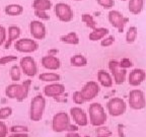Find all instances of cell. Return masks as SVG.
Returning a JSON list of instances; mask_svg holds the SVG:
<instances>
[{
	"label": "cell",
	"mask_w": 146,
	"mask_h": 137,
	"mask_svg": "<svg viewBox=\"0 0 146 137\" xmlns=\"http://www.w3.org/2000/svg\"><path fill=\"white\" fill-rule=\"evenodd\" d=\"M31 85H32L31 79L25 80L21 83H17V82L11 83L5 87V96H6V98H11V100L23 102L29 96Z\"/></svg>",
	"instance_id": "1"
},
{
	"label": "cell",
	"mask_w": 146,
	"mask_h": 137,
	"mask_svg": "<svg viewBox=\"0 0 146 137\" xmlns=\"http://www.w3.org/2000/svg\"><path fill=\"white\" fill-rule=\"evenodd\" d=\"M88 121L94 127L103 126L107 122V113L105 111V108L100 103H91L88 107Z\"/></svg>",
	"instance_id": "2"
},
{
	"label": "cell",
	"mask_w": 146,
	"mask_h": 137,
	"mask_svg": "<svg viewBox=\"0 0 146 137\" xmlns=\"http://www.w3.org/2000/svg\"><path fill=\"white\" fill-rule=\"evenodd\" d=\"M46 109V98L42 94H36L31 100L30 119L33 122H39L42 120Z\"/></svg>",
	"instance_id": "3"
},
{
	"label": "cell",
	"mask_w": 146,
	"mask_h": 137,
	"mask_svg": "<svg viewBox=\"0 0 146 137\" xmlns=\"http://www.w3.org/2000/svg\"><path fill=\"white\" fill-rule=\"evenodd\" d=\"M70 125V116L64 111L56 113L52 119V129L54 132L61 133L68 131Z\"/></svg>",
	"instance_id": "4"
},
{
	"label": "cell",
	"mask_w": 146,
	"mask_h": 137,
	"mask_svg": "<svg viewBox=\"0 0 146 137\" xmlns=\"http://www.w3.org/2000/svg\"><path fill=\"white\" fill-rule=\"evenodd\" d=\"M126 109H127V105L122 98H118V96L112 98L107 103L108 113L113 117L122 116L123 114H125Z\"/></svg>",
	"instance_id": "5"
},
{
	"label": "cell",
	"mask_w": 146,
	"mask_h": 137,
	"mask_svg": "<svg viewBox=\"0 0 146 137\" xmlns=\"http://www.w3.org/2000/svg\"><path fill=\"white\" fill-rule=\"evenodd\" d=\"M129 106L133 110H142L146 106V98L145 94L141 89L135 88L130 90L129 96H128Z\"/></svg>",
	"instance_id": "6"
},
{
	"label": "cell",
	"mask_w": 146,
	"mask_h": 137,
	"mask_svg": "<svg viewBox=\"0 0 146 137\" xmlns=\"http://www.w3.org/2000/svg\"><path fill=\"white\" fill-rule=\"evenodd\" d=\"M110 71L112 72V75L114 77V82L116 84H122L126 80L127 76V70L120 65V61L112 59L109 62Z\"/></svg>",
	"instance_id": "7"
},
{
	"label": "cell",
	"mask_w": 146,
	"mask_h": 137,
	"mask_svg": "<svg viewBox=\"0 0 146 137\" xmlns=\"http://www.w3.org/2000/svg\"><path fill=\"white\" fill-rule=\"evenodd\" d=\"M14 48L21 53H33L39 49V44L35 39L21 38L14 42Z\"/></svg>",
	"instance_id": "8"
},
{
	"label": "cell",
	"mask_w": 146,
	"mask_h": 137,
	"mask_svg": "<svg viewBox=\"0 0 146 137\" xmlns=\"http://www.w3.org/2000/svg\"><path fill=\"white\" fill-rule=\"evenodd\" d=\"M55 13L59 18V21H63V23H69L73 19V10L71 6L67 3L64 2H58L55 5Z\"/></svg>",
	"instance_id": "9"
},
{
	"label": "cell",
	"mask_w": 146,
	"mask_h": 137,
	"mask_svg": "<svg viewBox=\"0 0 146 137\" xmlns=\"http://www.w3.org/2000/svg\"><path fill=\"white\" fill-rule=\"evenodd\" d=\"M19 67L21 71L29 77H34L38 73V65L32 56H25L21 59Z\"/></svg>",
	"instance_id": "10"
},
{
	"label": "cell",
	"mask_w": 146,
	"mask_h": 137,
	"mask_svg": "<svg viewBox=\"0 0 146 137\" xmlns=\"http://www.w3.org/2000/svg\"><path fill=\"white\" fill-rule=\"evenodd\" d=\"M100 86L98 82L94 81V80H89V81H87L82 86L80 92H81L85 102H89V100H92L94 98H96L98 94H100Z\"/></svg>",
	"instance_id": "11"
},
{
	"label": "cell",
	"mask_w": 146,
	"mask_h": 137,
	"mask_svg": "<svg viewBox=\"0 0 146 137\" xmlns=\"http://www.w3.org/2000/svg\"><path fill=\"white\" fill-rule=\"evenodd\" d=\"M108 18H109L110 23L114 27L118 29L120 33L124 32V27L129 21V18L125 17L119 10H115V9L110 10L109 14H108Z\"/></svg>",
	"instance_id": "12"
},
{
	"label": "cell",
	"mask_w": 146,
	"mask_h": 137,
	"mask_svg": "<svg viewBox=\"0 0 146 137\" xmlns=\"http://www.w3.org/2000/svg\"><path fill=\"white\" fill-rule=\"evenodd\" d=\"M70 117L74 123L80 127H85L88 125V117L85 111L80 107H72L70 109Z\"/></svg>",
	"instance_id": "13"
},
{
	"label": "cell",
	"mask_w": 146,
	"mask_h": 137,
	"mask_svg": "<svg viewBox=\"0 0 146 137\" xmlns=\"http://www.w3.org/2000/svg\"><path fill=\"white\" fill-rule=\"evenodd\" d=\"M30 33L35 40H44L47 36V29L41 21H32L30 23Z\"/></svg>",
	"instance_id": "14"
},
{
	"label": "cell",
	"mask_w": 146,
	"mask_h": 137,
	"mask_svg": "<svg viewBox=\"0 0 146 137\" xmlns=\"http://www.w3.org/2000/svg\"><path fill=\"white\" fill-rule=\"evenodd\" d=\"M65 92V85L59 82H52L45 85L44 87V94L49 98H57L61 96Z\"/></svg>",
	"instance_id": "15"
},
{
	"label": "cell",
	"mask_w": 146,
	"mask_h": 137,
	"mask_svg": "<svg viewBox=\"0 0 146 137\" xmlns=\"http://www.w3.org/2000/svg\"><path fill=\"white\" fill-rule=\"evenodd\" d=\"M146 72L142 68H135L130 72L128 76V82L132 86H138L145 80Z\"/></svg>",
	"instance_id": "16"
},
{
	"label": "cell",
	"mask_w": 146,
	"mask_h": 137,
	"mask_svg": "<svg viewBox=\"0 0 146 137\" xmlns=\"http://www.w3.org/2000/svg\"><path fill=\"white\" fill-rule=\"evenodd\" d=\"M41 63L44 68L48 70H58L61 67V61L57 56H50V55L43 56Z\"/></svg>",
	"instance_id": "17"
},
{
	"label": "cell",
	"mask_w": 146,
	"mask_h": 137,
	"mask_svg": "<svg viewBox=\"0 0 146 137\" xmlns=\"http://www.w3.org/2000/svg\"><path fill=\"white\" fill-rule=\"evenodd\" d=\"M21 35V27L17 25H9L8 27V39L6 40L4 44V49H9L10 46L12 45L13 42H15L16 40L19 39V37Z\"/></svg>",
	"instance_id": "18"
},
{
	"label": "cell",
	"mask_w": 146,
	"mask_h": 137,
	"mask_svg": "<svg viewBox=\"0 0 146 137\" xmlns=\"http://www.w3.org/2000/svg\"><path fill=\"white\" fill-rule=\"evenodd\" d=\"M98 83L104 87H112L114 83L112 75L106 69H100L98 71Z\"/></svg>",
	"instance_id": "19"
},
{
	"label": "cell",
	"mask_w": 146,
	"mask_h": 137,
	"mask_svg": "<svg viewBox=\"0 0 146 137\" xmlns=\"http://www.w3.org/2000/svg\"><path fill=\"white\" fill-rule=\"evenodd\" d=\"M109 35V30H108L107 27H96L94 30H92V32H90V34L88 35V39L92 42H96V41H98V40H102L104 38Z\"/></svg>",
	"instance_id": "20"
},
{
	"label": "cell",
	"mask_w": 146,
	"mask_h": 137,
	"mask_svg": "<svg viewBox=\"0 0 146 137\" xmlns=\"http://www.w3.org/2000/svg\"><path fill=\"white\" fill-rule=\"evenodd\" d=\"M53 3L51 0H34L32 7L34 10H41V11H48L52 8Z\"/></svg>",
	"instance_id": "21"
},
{
	"label": "cell",
	"mask_w": 146,
	"mask_h": 137,
	"mask_svg": "<svg viewBox=\"0 0 146 137\" xmlns=\"http://www.w3.org/2000/svg\"><path fill=\"white\" fill-rule=\"evenodd\" d=\"M4 12L9 16H18L23 12V6L16 3H11L4 7Z\"/></svg>",
	"instance_id": "22"
},
{
	"label": "cell",
	"mask_w": 146,
	"mask_h": 137,
	"mask_svg": "<svg viewBox=\"0 0 146 137\" xmlns=\"http://www.w3.org/2000/svg\"><path fill=\"white\" fill-rule=\"evenodd\" d=\"M144 0H129L128 8L132 14H139L143 10Z\"/></svg>",
	"instance_id": "23"
},
{
	"label": "cell",
	"mask_w": 146,
	"mask_h": 137,
	"mask_svg": "<svg viewBox=\"0 0 146 137\" xmlns=\"http://www.w3.org/2000/svg\"><path fill=\"white\" fill-rule=\"evenodd\" d=\"M60 41L62 43L70 44V45H77L79 44V37L75 32H70L66 35L60 37Z\"/></svg>",
	"instance_id": "24"
},
{
	"label": "cell",
	"mask_w": 146,
	"mask_h": 137,
	"mask_svg": "<svg viewBox=\"0 0 146 137\" xmlns=\"http://www.w3.org/2000/svg\"><path fill=\"white\" fill-rule=\"evenodd\" d=\"M70 64L74 67H84L87 65V59L84 55L75 54L70 58Z\"/></svg>",
	"instance_id": "25"
},
{
	"label": "cell",
	"mask_w": 146,
	"mask_h": 137,
	"mask_svg": "<svg viewBox=\"0 0 146 137\" xmlns=\"http://www.w3.org/2000/svg\"><path fill=\"white\" fill-rule=\"evenodd\" d=\"M39 79L42 80V81L52 83V82L59 81L61 79V76H60V74H58L56 72H44L39 75Z\"/></svg>",
	"instance_id": "26"
},
{
	"label": "cell",
	"mask_w": 146,
	"mask_h": 137,
	"mask_svg": "<svg viewBox=\"0 0 146 137\" xmlns=\"http://www.w3.org/2000/svg\"><path fill=\"white\" fill-rule=\"evenodd\" d=\"M21 72L23 71H21V67L18 66V65H12L10 67V69H9V76H10L12 81H19L21 78Z\"/></svg>",
	"instance_id": "27"
},
{
	"label": "cell",
	"mask_w": 146,
	"mask_h": 137,
	"mask_svg": "<svg viewBox=\"0 0 146 137\" xmlns=\"http://www.w3.org/2000/svg\"><path fill=\"white\" fill-rule=\"evenodd\" d=\"M138 36V29L135 25H132L128 29L127 33H126V42L128 44H132L135 42Z\"/></svg>",
	"instance_id": "28"
},
{
	"label": "cell",
	"mask_w": 146,
	"mask_h": 137,
	"mask_svg": "<svg viewBox=\"0 0 146 137\" xmlns=\"http://www.w3.org/2000/svg\"><path fill=\"white\" fill-rule=\"evenodd\" d=\"M81 21L83 23H85V25H86L87 27H89V29H91V30H94V29L96 27V23L91 14L83 13L81 15Z\"/></svg>",
	"instance_id": "29"
},
{
	"label": "cell",
	"mask_w": 146,
	"mask_h": 137,
	"mask_svg": "<svg viewBox=\"0 0 146 137\" xmlns=\"http://www.w3.org/2000/svg\"><path fill=\"white\" fill-rule=\"evenodd\" d=\"M12 112H13V110H12L11 107L0 108V120L2 121V120L9 118L12 115Z\"/></svg>",
	"instance_id": "30"
},
{
	"label": "cell",
	"mask_w": 146,
	"mask_h": 137,
	"mask_svg": "<svg viewBox=\"0 0 146 137\" xmlns=\"http://www.w3.org/2000/svg\"><path fill=\"white\" fill-rule=\"evenodd\" d=\"M9 132L11 133H27L29 128L23 125H13L9 128Z\"/></svg>",
	"instance_id": "31"
},
{
	"label": "cell",
	"mask_w": 146,
	"mask_h": 137,
	"mask_svg": "<svg viewBox=\"0 0 146 137\" xmlns=\"http://www.w3.org/2000/svg\"><path fill=\"white\" fill-rule=\"evenodd\" d=\"M17 60V56L15 55H5L0 57V65H6L8 63H11Z\"/></svg>",
	"instance_id": "32"
},
{
	"label": "cell",
	"mask_w": 146,
	"mask_h": 137,
	"mask_svg": "<svg viewBox=\"0 0 146 137\" xmlns=\"http://www.w3.org/2000/svg\"><path fill=\"white\" fill-rule=\"evenodd\" d=\"M72 100H73V102L76 104V105H82V104L85 103V100H84V98H83V96H82L80 90H76V91H74V92H73Z\"/></svg>",
	"instance_id": "33"
},
{
	"label": "cell",
	"mask_w": 146,
	"mask_h": 137,
	"mask_svg": "<svg viewBox=\"0 0 146 137\" xmlns=\"http://www.w3.org/2000/svg\"><path fill=\"white\" fill-rule=\"evenodd\" d=\"M96 1L105 9H111L115 5L114 0H96Z\"/></svg>",
	"instance_id": "34"
},
{
	"label": "cell",
	"mask_w": 146,
	"mask_h": 137,
	"mask_svg": "<svg viewBox=\"0 0 146 137\" xmlns=\"http://www.w3.org/2000/svg\"><path fill=\"white\" fill-rule=\"evenodd\" d=\"M114 43H115V37L112 36V35L106 37V38H104L100 41V45L103 46V47H110V46H112Z\"/></svg>",
	"instance_id": "35"
},
{
	"label": "cell",
	"mask_w": 146,
	"mask_h": 137,
	"mask_svg": "<svg viewBox=\"0 0 146 137\" xmlns=\"http://www.w3.org/2000/svg\"><path fill=\"white\" fill-rule=\"evenodd\" d=\"M7 40V30L5 27L0 25V46H2L5 44Z\"/></svg>",
	"instance_id": "36"
},
{
	"label": "cell",
	"mask_w": 146,
	"mask_h": 137,
	"mask_svg": "<svg viewBox=\"0 0 146 137\" xmlns=\"http://www.w3.org/2000/svg\"><path fill=\"white\" fill-rule=\"evenodd\" d=\"M35 15L40 19L43 21H49L50 19V15L47 13V11H41V10H35Z\"/></svg>",
	"instance_id": "37"
},
{
	"label": "cell",
	"mask_w": 146,
	"mask_h": 137,
	"mask_svg": "<svg viewBox=\"0 0 146 137\" xmlns=\"http://www.w3.org/2000/svg\"><path fill=\"white\" fill-rule=\"evenodd\" d=\"M8 131H9V129L6 126V124L0 120V137H7Z\"/></svg>",
	"instance_id": "38"
},
{
	"label": "cell",
	"mask_w": 146,
	"mask_h": 137,
	"mask_svg": "<svg viewBox=\"0 0 146 137\" xmlns=\"http://www.w3.org/2000/svg\"><path fill=\"white\" fill-rule=\"evenodd\" d=\"M120 65H121L123 68H125V69H127L128 67H131L133 65V63H132V61H131L129 58H123V59L120 61Z\"/></svg>",
	"instance_id": "39"
},
{
	"label": "cell",
	"mask_w": 146,
	"mask_h": 137,
	"mask_svg": "<svg viewBox=\"0 0 146 137\" xmlns=\"http://www.w3.org/2000/svg\"><path fill=\"white\" fill-rule=\"evenodd\" d=\"M8 137H30L27 133H11Z\"/></svg>",
	"instance_id": "40"
},
{
	"label": "cell",
	"mask_w": 146,
	"mask_h": 137,
	"mask_svg": "<svg viewBox=\"0 0 146 137\" xmlns=\"http://www.w3.org/2000/svg\"><path fill=\"white\" fill-rule=\"evenodd\" d=\"M58 53H59V50L56 48H51L48 51V55H50V56H56Z\"/></svg>",
	"instance_id": "41"
},
{
	"label": "cell",
	"mask_w": 146,
	"mask_h": 137,
	"mask_svg": "<svg viewBox=\"0 0 146 137\" xmlns=\"http://www.w3.org/2000/svg\"><path fill=\"white\" fill-rule=\"evenodd\" d=\"M66 137H81L77 132H68Z\"/></svg>",
	"instance_id": "42"
},
{
	"label": "cell",
	"mask_w": 146,
	"mask_h": 137,
	"mask_svg": "<svg viewBox=\"0 0 146 137\" xmlns=\"http://www.w3.org/2000/svg\"><path fill=\"white\" fill-rule=\"evenodd\" d=\"M74 1H81V0H74Z\"/></svg>",
	"instance_id": "43"
},
{
	"label": "cell",
	"mask_w": 146,
	"mask_h": 137,
	"mask_svg": "<svg viewBox=\"0 0 146 137\" xmlns=\"http://www.w3.org/2000/svg\"><path fill=\"white\" fill-rule=\"evenodd\" d=\"M121 1H127V0H121Z\"/></svg>",
	"instance_id": "44"
}]
</instances>
